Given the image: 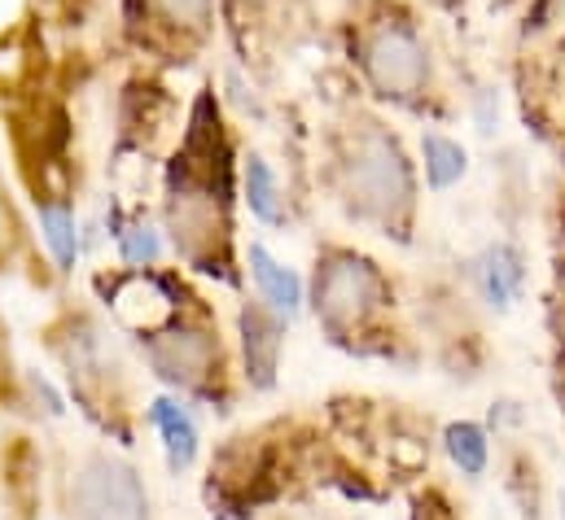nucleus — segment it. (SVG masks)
<instances>
[{"label": "nucleus", "instance_id": "f257e3e1", "mask_svg": "<svg viewBox=\"0 0 565 520\" xmlns=\"http://www.w3.org/2000/svg\"><path fill=\"white\" fill-rule=\"evenodd\" d=\"M342 184L355 210L369 219L399 224L413 210V166L386 131H360L351 140L342 162Z\"/></svg>", "mask_w": 565, "mask_h": 520}, {"label": "nucleus", "instance_id": "f03ea898", "mask_svg": "<svg viewBox=\"0 0 565 520\" xmlns=\"http://www.w3.org/2000/svg\"><path fill=\"white\" fill-rule=\"evenodd\" d=\"M167 228L175 250L198 271L228 280V193L202 184H171Z\"/></svg>", "mask_w": 565, "mask_h": 520}, {"label": "nucleus", "instance_id": "7ed1b4c3", "mask_svg": "<svg viewBox=\"0 0 565 520\" xmlns=\"http://www.w3.org/2000/svg\"><path fill=\"white\" fill-rule=\"evenodd\" d=\"M364 75L382 97L395 101H413L429 79V57L425 44L417 40V31L408 22H377L364 40Z\"/></svg>", "mask_w": 565, "mask_h": 520}, {"label": "nucleus", "instance_id": "20e7f679", "mask_svg": "<svg viewBox=\"0 0 565 520\" xmlns=\"http://www.w3.org/2000/svg\"><path fill=\"white\" fill-rule=\"evenodd\" d=\"M386 302V280L369 259L329 254L316 275V311L329 328H355Z\"/></svg>", "mask_w": 565, "mask_h": 520}, {"label": "nucleus", "instance_id": "39448f33", "mask_svg": "<svg viewBox=\"0 0 565 520\" xmlns=\"http://www.w3.org/2000/svg\"><path fill=\"white\" fill-rule=\"evenodd\" d=\"M71 517L75 520H149L141 477L106 455L79 464L71 481Z\"/></svg>", "mask_w": 565, "mask_h": 520}, {"label": "nucleus", "instance_id": "423d86ee", "mask_svg": "<svg viewBox=\"0 0 565 520\" xmlns=\"http://www.w3.org/2000/svg\"><path fill=\"white\" fill-rule=\"evenodd\" d=\"M149 364L167 386L180 390H202L220 372V342L211 333H189V328H167L149 337Z\"/></svg>", "mask_w": 565, "mask_h": 520}, {"label": "nucleus", "instance_id": "0eeeda50", "mask_svg": "<svg viewBox=\"0 0 565 520\" xmlns=\"http://www.w3.org/2000/svg\"><path fill=\"white\" fill-rule=\"evenodd\" d=\"M110 311H115V319H119L124 328L153 337V333H167V328L175 324L180 302H175V293H171L167 280L137 271V275H124V280L110 289Z\"/></svg>", "mask_w": 565, "mask_h": 520}, {"label": "nucleus", "instance_id": "6e6552de", "mask_svg": "<svg viewBox=\"0 0 565 520\" xmlns=\"http://www.w3.org/2000/svg\"><path fill=\"white\" fill-rule=\"evenodd\" d=\"M281 342H285L281 311H268V306L250 302L242 311V346H246V377H250L255 390H273Z\"/></svg>", "mask_w": 565, "mask_h": 520}, {"label": "nucleus", "instance_id": "1a4fd4ad", "mask_svg": "<svg viewBox=\"0 0 565 520\" xmlns=\"http://www.w3.org/2000/svg\"><path fill=\"white\" fill-rule=\"evenodd\" d=\"M149 424L162 433L167 464L175 473H184L198 459V424H193V415L175 398H158V402H149Z\"/></svg>", "mask_w": 565, "mask_h": 520}, {"label": "nucleus", "instance_id": "9d476101", "mask_svg": "<svg viewBox=\"0 0 565 520\" xmlns=\"http://www.w3.org/2000/svg\"><path fill=\"white\" fill-rule=\"evenodd\" d=\"M250 275H255V284H259V293H264V302L273 311H281L285 319L298 315V306H302V280L289 267H281V262L273 259L264 246H250Z\"/></svg>", "mask_w": 565, "mask_h": 520}, {"label": "nucleus", "instance_id": "9b49d317", "mask_svg": "<svg viewBox=\"0 0 565 520\" xmlns=\"http://www.w3.org/2000/svg\"><path fill=\"white\" fill-rule=\"evenodd\" d=\"M478 280H482V293H487L491 306H509L518 284H522V262L509 246H495L478 262Z\"/></svg>", "mask_w": 565, "mask_h": 520}, {"label": "nucleus", "instance_id": "f8f14e48", "mask_svg": "<svg viewBox=\"0 0 565 520\" xmlns=\"http://www.w3.org/2000/svg\"><path fill=\"white\" fill-rule=\"evenodd\" d=\"M40 232H44V246L53 250V259L62 271H71L79 259V232H75V215L62 206V202H40Z\"/></svg>", "mask_w": 565, "mask_h": 520}, {"label": "nucleus", "instance_id": "ddd939ff", "mask_svg": "<svg viewBox=\"0 0 565 520\" xmlns=\"http://www.w3.org/2000/svg\"><path fill=\"white\" fill-rule=\"evenodd\" d=\"M242 180H246V206H250V215L264 219V224H281L285 215H281V197H277V175H273V166L259 153L246 158Z\"/></svg>", "mask_w": 565, "mask_h": 520}, {"label": "nucleus", "instance_id": "4468645a", "mask_svg": "<svg viewBox=\"0 0 565 520\" xmlns=\"http://www.w3.org/2000/svg\"><path fill=\"white\" fill-rule=\"evenodd\" d=\"M422 153H425V180H429V188H451L465 175V166H469L465 149L456 140H447V136H434V131L422 140Z\"/></svg>", "mask_w": 565, "mask_h": 520}, {"label": "nucleus", "instance_id": "2eb2a0df", "mask_svg": "<svg viewBox=\"0 0 565 520\" xmlns=\"http://www.w3.org/2000/svg\"><path fill=\"white\" fill-rule=\"evenodd\" d=\"M443 446H447V455H451V464H456L460 473L478 477V473L487 468V433H482L478 424H469V420L451 424V429L443 433Z\"/></svg>", "mask_w": 565, "mask_h": 520}, {"label": "nucleus", "instance_id": "dca6fc26", "mask_svg": "<svg viewBox=\"0 0 565 520\" xmlns=\"http://www.w3.org/2000/svg\"><path fill=\"white\" fill-rule=\"evenodd\" d=\"M162 22L175 26L180 35H206L211 26V13H215V0H153Z\"/></svg>", "mask_w": 565, "mask_h": 520}, {"label": "nucleus", "instance_id": "f3484780", "mask_svg": "<svg viewBox=\"0 0 565 520\" xmlns=\"http://www.w3.org/2000/svg\"><path fill=\"white\" fill-rule=\"evenodd\" d=\"M115 237H119V254H124L128 267H149L162 254V241H158V232L149 224H132V228H124Z\"/></svg>", "mask_w": 565, "mask_h": 520}, {"label": "nucleus", "instance_id": "a211bd4d", "mask_svg": "<svg viewBox=\"0 0 565 520\" xmlns=\"http://www.w3.org/2000/svg\"><path fill=\"white\" fill-rule=\"evenodd\" d=\"M22 18V0H0V31H9Z\"/></svg>", "mask_w": 565, "mask_h": 520}]
</instances>
